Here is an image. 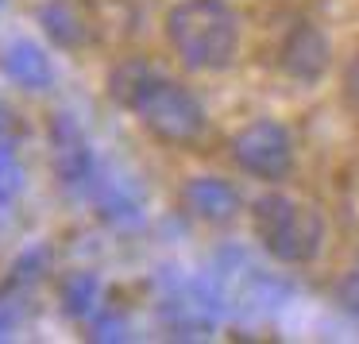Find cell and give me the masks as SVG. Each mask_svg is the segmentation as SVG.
I'll list each match as a JSON object with an SVG mask.
<instances>
[{
  "mask_svg": "<svg viewBox=\"0 0 359 344\" xmlns=\"http://www.w3.org/2000/svg\"><path fill=\"white\" fill-rule=\"evenodd\" d=\"M12 329H16V313H12L8 305H0V340H8Z\"/></svg>",
  "mask_w": 359,
  "mask_h": 344,
  "instance_id": "ac0fdd59",
  "label": "cell"
},
{
  "mask_svg": "<svg viewBox=\"0 0 359 344\" xmlns=\"http://www.w3.org/2000/svg\"><path fill=\"white\" fill-rule=\"evenodd\" d=\"M109 97L135 117V124L166 147H189L205 135L209 117L186 81L155 70L151 62L128 58L109 74Z\"/></svg>",
  "mask_w": 359,
  "mask_h": 344,
  "instance_id": "6da1fadb",
  "label": "cell"
},
{
  "mask_svg": "<svg viewBox=\"0 0 359 344\" xmlns=\"http://www.w3.org/2000/svg\"><path fill=\"white\" fill-rule=\"evenodd\" d=\"M47 267H50V251H47V248H27L24 256L12 263L8 290H27V286H35V282L47 274Z\"/></svg>",
  "mask_w": 359,
  "mask_h": 344,
  "instance_id": "4fadbf2b",
  "label": "cell"
},
{
  "mask_svg": "<svg viewBox=\"0 0 359 344\" xmlns=\"http://www.w3.org/2000/svg\"><path fill=\"white\" fill-rule=\"evenodd\" d=\"M251 228L255 240L271 259L286 267H305L325 248V217L309 201L286 194H263L251 205Z\"/></svg>",
  "mask_w": 359,
  "mask_h": 344,
  "instance_id": "3957f363",
  "label": "cell"
},
{
  "mask_svg": "<svg viewBox=\"0 0 359 344\" xmlns=\"http://www.w3.org/2000/svg\"><path fill=\"white\" fill-rule=\"evenodd\" d=\"M0 140H16V117L8 105H0Z\"/></svg>",
  "mask_w": 359,
  "mask_h": 344,
  "instance_id": "e0dca14e",
  "label": "cell"
},
{
  "mask_svg": "<svg viewBox=\"0 0 359 344\" xmlns=\"http://www.w3.org/2000/svg\"><path fill=\"white\" fill-rule=\"evenodd\" d=\"M47 140H50V171H55L58 186L66 194L89 197L97 174H101V163H97V151L89 143L86 128L70 112H55L47 128Z\"/></svg>",
  "mask_w": 359,
  "mask_h": 344,
  "instance_id": "5b68a950",
  "label": "cell"
},
{
  "mask_svg": "<svg viewBox=\"0 0 359 344\" xmlns=\"http://www.w3.org/2000/svg\"><path fill=\"white\" fill-rule=\"evenodd\" d=\"M0 66H4L8 81H16L27 93H43L55 86V62L35 39H12L0 55Z\"/></svg>",
  "mask_w": 359,
  "mask_h": 344,
  "instance_id": "ba28073f",
  "label": "cell"
},
{
  "mask_svg": "<svg viewBox=\"0 0 359 344\" xmlns=\"http://www.w3.org/2000/svg\"><path fill=\"white\" fill-rule=\"evenodd\" d=\"M128 333H132V325H128V317L120 310H97L93 317H89V340L97 344H112V340H128Z\"/></svg>",
  "mask_w": 359,
  "mask_h": 344,
  "instance_id": "5bb4252c",
  "label": "cell"
},
{
  "mask_svg": "<svg viewBox=\"0 0 359 344\" xmlns=\"http://www.w3.org/2000/svg\"><path fill=\"white\" fill-rule=\"evenodd\" d=\"M163 32L178 62L197 74H220L240 55V12L228 0H178Z\"/></svg>",
  "mask_w": 359,
  "mask_h": 344,
  "instance_id": "7a4b0ae2",
  "label": "cell"
},
{
  "mask_svg": "<svg viewBox=\"0 0 359 344\" xmlns=\"http://www.w3.org/2000/svg\"><path fill=\"white\" fill-rule=\"evenodd\" d=\"M39 27L58 51H78V47H86V39H89L86 20H81L78 8H70L66 0H47V4H39Z\"/></svg>",
  "mask_w": 359,
  "mask_h": 344,
  "instance_id": "30bf717a",
  "label": "cell"
},
{
  "mask_svg": "<svg viewBox=\"0 0 359 344\" xmlns=\"http://www.w3.org/2000/svg\"><path fill=\"white\" fill-rule=\"evenodd\" d=\"M328 62H332V47H328L325 32L309 20H297L278 47V70L302 86H317L328 74Z\"/></svg>",
  "mask_w": 359,
  "mask_h": 344,
  "instance_id": "8992f818",
  "label": "cell"
},
{
  "mask_svg": "<svg viewBox=\"0 0 359 344\" xmlns=\"http://www.w3.org/2000/svg\"><path fill=\"white\" fill-rule=\"evenodd\" d=\"M178 201L201 225H232L243 209L240 190L228 178H217V174H197V178H189L178 190Z\"/></svg>",
  "mask_w": 359,
  "mask_h": 344,
  "instance_id": "52a82bcc",
  "label": "cell"
},
{
  "mask_svg": "<svg viewBox=\"0 0 359 344\" xmlns=\"http://www.w3.org/2000/svg\"><path fill=\"white\" fill-rule=\"evenodd\" d=\"M232 163L259 182H282L290 178V171L297 163L294 135L282 120H271V117L251 120L248 128H240L232 135Z\"/></svg>",
  "mask_w": 359,
  "mask_h": 344,
  "instance_id": "277c9868",
  "label": "cell"
},
{
  "mask_svg": "<svg viewBox=\"0 0 359 344\" xmlns=\"http://www.w3.org/2000/svg\"><path fill=\"white\" fill-rule=\"evenodd\" d=\"M58 305L70 321H89L101 310V279L93 271H74L58 286Z\"/></svg>",
  "mask_w": 359,
  "mask_h": 344,
  "instance_id": "8fae6325",
  "label": "cell"
},
{
  "mask_svg": "<svg viewBox=\"0 0 359 344\" xmlns=\"http://www.w3.org/2000/svg\"><path fill=\"white\" fill-rule=\"evenodd\" d=\"M89 201H93L97 217L112 228H135L143 225V201L124 178H109V174H97L93 190H89Z\"/></svg>",
  "mask_w": 359,
  "mask_h": 344,
  "instance_id": "9c48e42d",
  "label": "cell"
},
{
  "mask_svg": "<svg viewBox=\"0 0 359 344\" xmlns=\"http://www.w3.org/2000/svg\"><path fill=\"white\" fill-rule=\"evenodd\" d=\"M24 194V163L16 140H0V205H12Z\"/></svg>",
  "mask_w": 359,
  "mask_h": 344,
  "instance_id": "7c38bea8",
  "label": "cell"
},
{
  "mask_svg": "<svg viewBox=\"0 0 359 344\" xmlns=\"http://www.w3.org/2000/svg\"><path fill=\"white\" fill-rule=\"evenodd\" d=\"M336 302H340V310H348L351 317H359V259L351 263V271H344V279L336 282Z\"/></svg>",
  "mask_w": 359,
  "mask_h": 344,
  "instance_id": "9a60e30c",
  "label": "cell"
},
{
  "mask_svg": "<svg viewBox=\"0 0 359 344\" xmlns=\"http://www.w3.org/2000/svg\"><path fill=\"white\" fill-rule=\"evenodd\" d=\"M344 101L359 112V55L351 58L348 70H344Z\"/></svg>",
  "mask_w": 359,
  "mask_h": 344,
  "instance_id": "2e32d148",
  "label": "cell"
}]
</instances>
